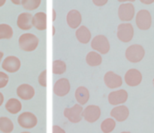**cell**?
<instances>
[{
  "mask_svg": "<svg viewBox=\"0 0 154 133\" xmlns=\"http://www.w3.org/2000/svg\"><path fill=\"white\" fill-rule=\"evenodd\" d=\"M82 112V106L76 104L72 108H66L64 110V116L71 123H78L82 120V116H81Z\"/></svg>",
  "mask_w": 154,
  "mask_h": 133,
  "instance_id": "52a82bcc",
  "label": "cell"
},
{
  "mask_svg": "<svg viewBox=\"0 0 154 133\" xmlns=\"http://www.w3.org/2000/svg\"><path fill=\"white\" fill-rule=\"evenodd\" d=\"M19 46L22 51L32 52L37 48L39 40L36 36L32 33H24L19 38Z\"/></svg>",
  "mask_w": 154,
  "mask_h": 133,
  "instance_id": "6da1fadb",
  "label": "cell"
},
{
  "mask_svg": "<svg viewBox=\"0 0 154 133\" xmlns=\"http://www.w3.org/2000/svg\"><path fill=\"white\" fill-rule=\"evenodd\" d=\"M3 102H4V96H3L2 93L0 92V107L2 106V105L3 104Z\"/></svg>",
  "mask_w": 154,
  "mask_h": 133,
  "instance_id": "836d02e7",
  "label": "cell"
},
{
  "mask_svg": "<svg viewBox=\"0 0 154 133\" xmlns=\"http://www.w3.org/2000/svg\"><path fill=\"white\" fill-rule=\"evenodd\" d=\"M14 123L7 117H0V131L3 133H11L14 130Z\"/></svg>",
  "mask_w": 154,
  "mask_h": 133,
  "instance_id": "cb8c5ba5",
  "label": "cell"
},
{
  "mask_svg": "<svg viewBox=\"0 0 154 133\" xmlns=\"http://www.w3.org/2000/svg\"><path fill=\"white\" fill-rule=\"evenodd\" d=\"M140 2L144 5H150L154 2V0H140Z\"/></svg>",
  "mask_w": 154,
  "mask_h": 133,
  "instance_id": "d6a6232c",
  "label": "cell"
},
{
  "mask_svg": "<svg viewBox=\"0 0 154 133\" xmlns=\"http://www.w3.org/2000/svg\"><path fill=\"white\" fill-rule=\"evenodd\" d=\"M42 0H21V5L25 9L29 11L35 10L40 6Z\"/></svg>",
  "mask_w": 154,
  "mask_h": 133,
  "instance_id": "83f0119b",
  "label": "cell"
},
{
  "mask_svg": "<svg viewBox=\"0 0 154 133\" xmlns=\"http://www.w3.org/2000/svg\"><path fill=\"white\" fill-rule=\"evenodd\" d=\"M125 55L128 61L132 63H137L143 60L145 55V51L141 45H132L126 49Z\"/></svg>",
  "mask_w": 154,
  "mask_h": 133,
  "instance_id": "7a4b0ae2",
  "label": "cell"
},
{
  "mask_svg": "<svg viewBox=\"0 0 154 133\" xmlns=\"http://www.w3.org/2000/svg\"><path fill=\"white\" fill-rule=\"evenodd\" d=\"M128 99V93L125 90L113 91L108 95V102L112 105H119L125 103Z\"/></svg>",
  "mask_w": 154,
  "mask_h": 133,
  "instance_id": "4fadbf2b",
  "label": "cell"
},
{
  "mask_svg": "<svg viewBox=\"0 0 154 133\" xmlns=\"http://www.w3.org/2000/svg\"><path fill=\"white\" fill-rule=\"evenodd\" d=\"M66 71V64L62 60H55L53 63V73L55 75H62Z\"/></svg>",
  "mask_w": 154,
  "mask_h": 133,
  "instance_id": "4316f807",
  "label": "cell"
},
{
  "mask_svg": "<svg viewBox=\"0 0 154 133\" xmlns=\"http://www.w3.org/2000/svg\"><path fill=\"white\" fill-rule=\"evenodd\" d=\"M6 0H0V7H2V6H3L5 5V3Z\"/></svg>",
  "mask_w": 154,
  "mask_h": 133,
  "instance_id": "74e56055",
  "label": "cell"
},
{
  "mask_svg": "<svg viewBox=\"0 0 154 133\" xmlns=\"http://www.w3.org/2000/svg\"><path fill=\"white\" fill-rule=\"evenodd\" d=\"M84 120L90 123H95L99 119L101 116V109L99 106L94 105H88L83 111L81 114Z\"/></svg>",
  "mask_w": 154,
  "mask_h": 133,
  "instance_id": "ba28073f",
  "label": "cell"
},
{
  "mask_svg": "<svg viewBox=\"0 0 154 133\" xmlns=\"http://www.w3.org/2000/svg\"><path fill=\"white\" fill-rule=\"evenodd\" d=\"M129 110L125 105H119L113 108L111 111V116L118 122H123L129 117Z\"/></svg>",
  "mask_w": 154,
  "mask_h": 133,
  "instance_id": "e0dca14e",
  "label": "cell"
},
{
  "mask_svg": "<svg viewBox=\"0 0 154 133\" xmlns=\"http://www.w3.org/2000/svg\"><path fill=\"white\" fill-rule=\"evenodd\" d=\"M21 66L20 60L15 56H8L2 62V67L9 73H15L20 69Z\"/></svg>",
  "mask_w": 154,
  "mask_h": 133,
  "instance_id": "30bf717a",
  "label": "cell"
},
{
  "mask_svg": "<svg viewBox=\"0 0 154 133\" xmlns=\"http://www.w3.org/2000/svg\"><path fill=\"white\" fill-rule=\"evenodd\" d=\"M153 86H154V78H153Z\"/></svg>",
  "mask_w": 154,
  "mask_h": 133,
  "instance_id": "7bdbcfd3",
  "label": "cell"
},
{
  "mask_svg": "<svg viewBox=\"0 0 154 133\" xmlns=\"http://www.w3.org/2000/svg\"><path fill=\"white\" fill-rule=\"evenodd\" d=\"M47 71L44 70L38 76V83L42 87H47V79H46Z\"/></svg>",
  "mask_w": 154,
  "mask_h": 133,
  "instance_id": "f546056e",
  "label": "cell"
},
{
  "mask_svg": "<svg viewBox=\"0 0 154 133\" xmlns=\"http://www.w3.org/2000/svg\"><path fill=\"white\" fill-rule=\"evenodd\" d=\"M86 62L89 66H92V67L99 66L102 63V56L96 51L89 52L86 57Z\"/></svg>",
  "mask_w": 154,
  "mask_h": 133,
  "instance_id": "603a6c76",
  "label": "cell"
},
{
  "mask_svg": "<svg viewBox=\"0 0 154 133\" xmlns=\"http://www.w3.org/2000/svg\"><path fill=\"white\" fill-rule=\"evenodd\" d=\"M117 36L119 40L124 43L132 41L134 36V28L131 23H121L117 27Z\"/></svg>",
  "mask_w": 154,
  "mask_h": 133,
  "instance_id": "5b68a950",
  "label": "cell"
},
{
  "mask_svg": "<svg viewBox=\"0 0 154 133\" xmlns=\"http://www.w3.org/2000/svg\"><path fill=\"white\" fill-rule=\"evenodd\" d=\"M53 133H66V132L60 126L55 125L53 126Z\"/></svg>",
  "mask_w": 154,
  "mask_h": 133,
  "instance_id": "1f68e13d",
  "label": "cell"
},
{
  "mask_svg": "<svg viewBox=\"0 0 154 133\" xmlns=\"http://www.w3.org/2000/svg\"><path fill=\"white\" fill-rule=\"evenodd\" d=\"M3 56H4V54H3V53L2 52V51H0V63H1L2 60Z\"/></svg>",
  "mask_w": 154,
  "mask_h": 133,
  "instance_id": "f35d334b",
  "label": "cell"
},
{
  "mask_svg": "<svg viewBox=\"0 0 154 133\" xmlns=\"http://www.w3.org/2000/svg\"><path fill=\"white\" fill-rule=\"evenodd\" d=\"M18 124L24 129H32L37 125L38 119L34 114L29 111L22 113L17 118Z\"/></svg>",
  "mask_w": 154,
  "mask_h": 133,
  "instance_id": "8992f818",
  "label": "cell"
},
{
  "mask_svg": "<svg viewBox=\"0 0 154 133\" xmlns=\"http://www.w3.org/2000/svg\"><path fill=\"white\" fill-rule=\"evenodd\" d=\"M121 133H131L130 132H122Z\"/></svg>",
  "mask_w": 154,
  "mask_h": 133,
  "instance_id": "60d3db41",
  "label": "cell"
},
{
  "mask_svg": "<svg viewBox=\"0 0 154 133\" xmlns=\"http://www.w3.org/2000/svg\"><path fill=\"white\" fill-rule=\"evenodd\" d=\"M8 75L3 72H0V89L4 88L8 83Z\"/></svg>",
  "mask_w": 154,
  "mask_h": 133,
  "instance_id": "f1b7e54d",
  "label": "cell"
},
{
  "mask_svg": "<svg viewBox=\"0 0 154 133\" xmlns=\"http://www.w3.org/2000/svg\"><path fill=\"white\" fill-rule=\"evenodd\" d=\"M116 127V122L112 118H107L101 124V130L104 133H111Z\"/></svg>",
  "mask_w": 154,
  "mask_h": 133,
  "instance_id": "484cf974",
  "label": "cell"
},
{
  "mask_svg": "<svg viewBox=\"0 0 154 133\" xmlns=\"http://www.w3.org/2000/svg\"><path fill=\"white\" fill-rule=\"evenodd\" d=\"M118 2H135V0H117Z\"/></svg>",
  "mask_w": 154,
  "mask_h": 133,
  "instance_id": "8d00e7d4",
  "label": "cell"
},
{
  "mask_svg": "<svg viewBox=\"0 0 154 133\" xmlns=\"http://www.w3.org/2000/svg\"><path fill=\"white\" fill-rule=\"evenodd\" d=\"M56 11L54 9H53V21H54L56 20Z\"/></svg>",
  "mask_w": 154,
  "mask_h": 133,
  "instance_id": "d590c367",
  "label": "cell"
},
{
  "mask_svg": "<svg viewBox=\"0 0 154 133\" xmlns=\"http://www.w3.org/2000/svg\"><path fill=\"white\" fill-rule=\"evenodd\" d=\"M135 23L138 28L141 30H147L152 24V17L150 11L145 9L140 10L137 13Z\"/></svg>",
  "mask_w": 154,
  "mask_h": 133,
  "instance_id": "277c9868",
  "label": "cell"
},
{
  "mask_svg": "<svg viewBox=\"0 0 154 133\" xmlns=\"http://www.w3.org/2000/svg\"><path fill=\"white\" fill-rule=\"evenodd\" d=\"M108 1V0H93V2L95 5L101 7V6H103L107 4Z\"/></svg>",
  "mask_w": 154,
  "mask_h": 133,
  "instance_id": "4dcf8cb0",
  "label": "cell"
},
{
  "mask_svg": "<svg viewBox=\"0 0 154 133\" xmlns=\"http://www.w3.org/2000/svg\"><path fill=\"white\" fill-rule=\"evenodd\" d=\"M12 2V3H14V5H20L21 4V0H11Z\"/></svg>",
  "mask_w": 154,
  "mask_h": 133,
  "instance_id": "e575fe53",
  "label": "cell"
},
{
  "mask_svg": "<svg viewBox=\"0 0 154 133\" xmlns=\"http://www.w3.org/2000/svg\"><path fill=\"white\" fill-rule=\"evenodd\" d=\"M118 16L120 20L130 21L135 16V7L132 3L121 4L118 8Z\"/></svg>",
  "mask_w": 154,
  "mask_h": 133,
  "instance_id": "9c48e42d",
  "label": "cell"
},
{
  "mask_svg": "<svg viewBox=\"0 0 154 133\" xmlns=\"http://www.w3.org/2000/svg\"><path fill=\"white\" fill-rule=\"evenodd\" d=\"M20 133H30V132H20Z\"/></svg>",
  "mask_w": 154,
  "mask_h": 133,
  "instance_id": "b9f144b4",
  "label": "cell"
},
{
  "mask_svg": "<svg viewBox=\"0 0 154 133\" xmlns=\"http://www.w3.org/2000/svg\"><path fill=\"white\" fill-rule=\"evenodd\" d=\"M91 48L101 54H106L110 51L111 46L107 37L103 35H98L92 40Z\"/></svg>",
  "mask_w": 154,
  "mask_h": 133,
  "instance_id": "3957f363",
  "label": "cell"
},
{
  "mask_svg": "<svg viewBox=\"0 0 154 133\" xmlns=\"http://www.w3.org/2000/svg\"><path fill=\"white\" fill-rule=\"evenodd\" d=\"M5 109L11 114H16L22 109V104L18 99L11 98L5 104Z\"/></svg>",
  "mask_w": 154,
  "mask_h": 133,
  "instance_id": "7402d4cb",
  "label": "cell"
},
{
  "mask_svg": "<svg viewBox=\"0 0 154 133\" xmlns=\"http://www.w3.org/2000/svg\"><path fill=\"white\" fill-rule=\"evenodd\" d=\"M75 36L80 43L87 44L91 39V32L85 26H81L75 32Z\"/></svg>",
  "mask_w": 154,
  "mask_h": 133,
  "instance_id": "ffe728a7",
  "label": "cell"
},
{
  "mask_svg": "<svg viewBox=\"0 0 154 133\" xmlns=\"http://www.w3.org/2000/svg\"><path fill=\"white\" fill-rule=\"evenodd\" d=\"M71 85L67 78H60L55 83L54 87V93L59 97L66 96L69 93Z\"/></svg>",
  "mask_w": 154,
  "mask_h": 133,
  "instance_id": "7c38bea8",
  "label": "cell"
},
{
  "mask_svg": "<svg viewBox=\"0 0 154 133\" xmlns=\"http://www.w3.org/2000/svg\"><path fill=\"white\" fill-rule=\"evenodd\" d=\"M104 81L105 85L110 89L118 88L123 84V80L121 77L111 71L105 74L104 77Z\"/></svg>",
  "mask_w": 154,
  "mask_h": 133,
  "instance_id": "5bb4252c",
  "label": "cell"
},
{
  "mask_svg": "<svg viewBox=\"0 0 154 133\" xmlns=\"http://www.w3.org/2000/svg\"><path fill=\"white\" fill-rule=\"evenodd\" d=\"M124 79L126 84L129 87H137L142 81V75L138 69H131L126 72Z\"/></svg>",
  "mask_w": 154,
  "mask_h": 133,
  "instance_id": "8fae6325",
  "label": "cell"
},
{
  "mask_svg": "<svg viewBox=\"0 0 154 133\" xmlns=\"http://www.w3.org/2000/svg\"><path fill=\"white\" fill-rule=\"evenodd\" d=\"M13 33V29L10 25L6 23L0 24V40L11 39Z\"/></svg>",
  "mask_w": 154,
  "mask_h": 133,
  "instance_id": "d4e9b609",
  "label": "cell"
},
{
  "mask_svg": "<svg viewBox=\"0 0 154 133\" xmlns=\"http://www.w3.org/2000/svg\"><path fill=\"white\" fill-rule=\"evenodd\" d=\"M17 25L22 30H29L32 29L33 26L32 15L27 12L21 13L17 20Z\"/></svg>",
  "mask_w": 154,
  "mask_h": 133,
  "instance_id": "2e32d148",
  "label": "cell"
},
{
  "mask_svg": "<svg viewBox=\"0 0 154 133\" xmlns=\"http://www.w3.org/2000/svg\"><path fill=\"white\" fill-rule=\"evenodd\" d=\"M32 26L38 30L43 31L47 29V15L45 12H38L32 16Z\"/></svg>",
  "mask_w": 154,
  "mask_h": 133,
  "instance_id": "d6986e66",
  "label": "cell"
},
{
  "mask_svg": "<svg viewBox=\"0 0 154 133\" xmlns=\"http://www.w3.org/2000/svg\"><path fill=\"white\" fill-rule=\"evenodd\" d=\"M75 99L81 105H85L90 99V92L85 87H79L75 90Z\"/></svg>",
  "mask_w": 154,
  "mask_h": 133,
  "instance_id": "44dd1931",
  "label": "cell"
},
{
  "mask_svg": "<svg viewBox=\"0 0 154 133\" xmlns=\"http://www.w3.org/2000/svg\"><path fill=\"white\" fill-rule=\"evenodd\" d=\"M35 93V89L29 84H21L17 88V94L23 100H30L34 97Z\"/></svg>",
  "mask_w": 154,
  "mask_h": 133,
  "instance_id": "9a60e30c",
  "label": "cell"
},
{
  "mask_svg": "<svg viewBox=\"0 0 154 133\" xmlns=\"http://www.w3.org/2000/svg\"><path fill=\"white\" fill-rule=\"evenodd\" d=\"M66 20H67L68 25L72 29H77L81 23L82 21V17L81 13L78 10H71L68 13L66 17Z\"/></svg>",
  "mask_w": 154,
  "mask_h": 133,
  "instance_id": "ac0fdd59",
  "label": "cell"
},
{
  "mask_svg": "<svg viewBox=\"0 0 154 133\" xmlns=\"http://www.w3.org/2000/svg\"><path fill=\"white\" fill-rule=\"evenodd\" d=\"M53 31H54L53 32V35H54L55 34V27L54 26H53Z\"/></svg>",
  "mask_w": 154,
  "mask_h": 133,
  "instance_id": "ab89813d",
  "label": "cell"
}]
</instances>
